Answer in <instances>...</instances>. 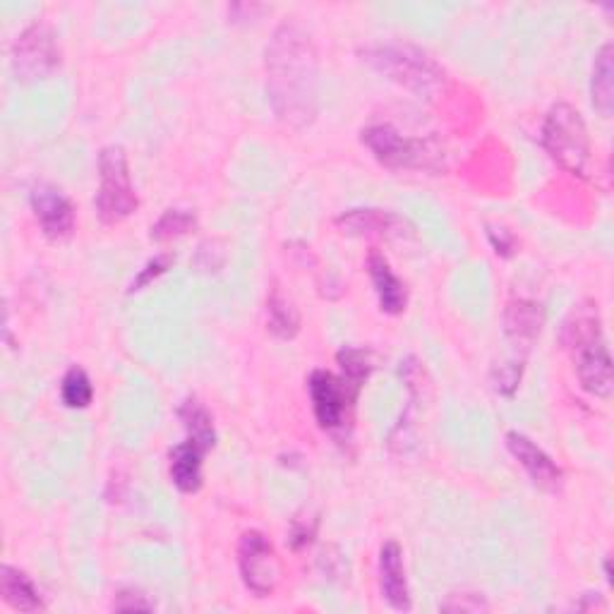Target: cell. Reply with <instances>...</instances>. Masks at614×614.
Returning <instances> with one entry per match:
<instances>
[{"instance_id":"1","label":"cell","mask_w":614,"mask_h":614,"mask_svg":"<svg viewBox=\"0 0 614 614\" xmlns=\"http://www.w3.org/2000/svg\"><path fill=\"white\" fill-rule=\"evenodd\" d=\"M266 94L281 123L307 127L317 115L319 60L312 38L298 24H281L264 50Z\"/></svg>"},{"instance_id":"2","label":"cell","mask_w":614,"mask_h":614,"mask_svg":"<svg viewBox=\"0 0 614 614\" xmlns=\"http://www.w3.org/2000/svg\"><path fill=\"white\" fill-rule=\"evenodd\" d=\"M561 341L573 355L581 387L588 394L598 396V399H610L614 387L612 357L603 339V322H600L598 305L583 303L573 307L565 322V331H561Z\"/></svg>"},{"instance_id":"3","label":"cell","mask_w":614,"mask_h":614,"mask_svg":"<svg viewBox=\"0 0 614 614\" xmlns=\"http://www.w3.org/2000/svg\"><path fill=\"white\" fill-rule=\"evenodd\" d=\"M363 145L394 171H444V151L432 137H406L391 125H369Z\"/></svg>"},{"instance_id":"4","label":"cell","mask_w":614,"mask_h":614,"mask_svg":"<svg viewBox=\"0 0 614 614\" xmlns=\"http://www.w3.org/2000/svg\"><path fill=\"white\" fill-rule=\"evenodd\" d=\"M367 60L387 80L411 89L416 94H434L444 84V70L434 62L425 50L408 44H389L363 50Z\"/></svg>"},{"instance_id":"5","label":"cell","mask_w":614,"mask_h":614,"mask_svg":"<svg viewBox=\"0 0 614 614\" xmlns=\"http://www.w3.org/2000/svg\"><path fill=\"white\" fill-rule=\"evenodd\" d=\"M543 147L559 169L571 175H585L591 161V139L581 113L569 104H555L543 125Z\"/></svg>"},{"instance_id":"6","label":"cell","mask_w":614,"mask_h":614,"mask_svg":"<svg viewBox=\"0 0 614 614\" xmlns=\"http://www.w3.org/2000/svg\"><path fill=\"white\" fill-rule=\"evenodd\" d=\"M139 207L137 192L127 166V154L123 147L111 145L99 154V192L96 214L101 224L115 226L133 216Z\"/></svg>"},{"instance_id":"7","label":"cell","mask_w":614,"mask_h":614,"mask_svg":"<svg viewBox=\"0 0 614 614\" xmlns=\"http://www.w3.org/2000/svg\"><path fill=\"white\" fill-rule=\"evenodd\" d=\"M12 72L20 82L46 80L60 68V48L54 30L44 22H34L12 46Z\"/></svg>"},{"instance_id":"8","label":"cell","mask_w":614,"mask_h":614,"mask_svg":"<svg viewBox=\"0 0 614 614\" xmlns=\"http://www.w3.org/2000/svg\"><path fill=\"white\" fill-rule=\"evenodd\" d=\"M238 569L242 583L254 598H272L281 581V561L264 533H242L238 545Z\"/></svg>"},{"instance_id":"9","label":"cell","mask_w":614,"mask_h":614,"mask_svg":"<svg viewBox=\"0 0 614 614\" xmlns=\"http://www.w3.org/2000/svg\"><path fill=\"white\" fill-rule=\"evenodd\" d=\"M307 387H310L312 411L319 428L327 432L343 430L345 420L351 416V408L357 401V396L345 387L341 377L327 373V369H315Z\"/></svg>"},{"instance_id":"10","label":"cell","mask_w":614,"mask_h":614,"mask_svg":"<svg viewBox=\"0 0 614 614\" xmlns=\"http://www.w3.org/2000/svg\"><path fill=\"white\" fill-rule=\"evenodd\" d=\"M337 226L341 234L353 238H384V240H411L416 226L406 216L389 209H351L343 212Z\"/></svg>"},{"instance_id":"11","label":"cell","mask_w":614,"mask_h":614,"mask_svg":"<svg viewBox=\"0 0 614 614\" xmlns=\"http://www.w3.org/2000/svg\"><path fill=\"white\" fill-rule=\"evenodd\" d=\"M36 224L48 240H68L75 230V207L66 192L56 185L38 183L30 195Z\"/></svg>"},{"instance_id":"12","label":"cell","mask_w":614,"mask_h":614,"mask_svg":"<svg viewBox=\"0 0 614 614\" xmlns=\"http://www.w3.org/2000/svg\"><path fill=\"white\" fill-rule=\"evenodd\" d=\"M507 450L514 456L521 468L528 473V478L533 480L535 488H541L545 492H559L561 485H565V473L555 464L553 456L543 452L528 434L521 432H509L507 434Z\"/></svg>"},{"instance_id":"13","label":"cell","mask_w":614,"mask_h":614,"mask_svg":"<svg viewBox=\"0 0 614 614\" xmlns=\"http://www.w3.org/2000/svg\"><path fill=\"white\" fill-rule=\"evenodd\" d=\"M379 591L382 598L387 600L391 610L408 612L413 607L411 588L406 579V565H403V549L399 543H387L379 549Z\"/></svg>"},{"instance_id":"14","label":"cell","mask_w":614,"mask_h":614,"mask_svg":"<svg viewBox=\"0 0 614 614\" xmlns=\"http://www.w3.org/2000/svg\"><path fill=\"white\" fill-rule=\"evenodd\" d=\"M367 272L379 300V310L387 315H401L408 305V288L403 281L391 272V266L382 252L373 250L367 258Z\"/></svg>"},{"instance_id":"15","label":"cell","mask_w":614,"mask_h":614,"mask_svg":"<svg viewBox=\"0 0 614 614\" xmlns=\"http://www.w3.org/2000/svg\"><path fill=\"white\" fill-rule=\"evenodd\" d=\"M204 454L207 450L192 440L171 450V480L183 494H195L202 488Z\"/></svg>"},{"instance_id":"16","label":"cell","mask_w":614,"mask_h":614,"mask_svg":"<svg viewBox=\"0 0 614 614\" xmlns=\"http://www.w3.org/2000/svg\"><path fill=\"white\" fill-rule=\"evenodd\" d=\"M545 322L543 307L533 300H511L504 310V331L511 341L531 349Z\"/></svg>"},{"instance_id":"17","label":"cell","mask_w":614,"mask_h":614,"mask_svg":"<svg viewBox=\"0 0 614 614\" xmlns=\"http://www.w3.org/2000/svg\"><path fill=\"white\" fill-rule=\"evenodd\" d=\"M0 595L18 612H38L46 607L32 576L10 565H3V569H0Z\"/></svg>"},{"instance_id":"18","label":"cell","mask_w":614,"mask_h":614,"mask_svg":"<svg viewBox=\"0 0 614 614\" xmlns=\"http://www.w3.org/2000/svg\"><path fill=\"white\" fill-rule=\"evenodd\" d=\"M591 99H593V109L603 115V118H612V111H614V48H612V44H605L595 56L593 75H591Z\"/></svg>"},{"instance_id":"19","label":"cell","mask_w":614,"mask_h":614,"mask_svg":"<svg viewBox=\"0 0 614 614\" xmlns=\"http://www.w3.org/2000/svg\"><path fill=\"white\" fill-rule=\"evenodd\" d=\"M266 325L269 331L278 339H293L300 331V315L296 305H293L278 288H274L272 296H269Z\"/></svg>"},{"instance_id":"20","label":"cell","mask_w":614,"mask_h":614,"mask_svg":"<svg viewBox=\"0 0 614 614\" xmlns=\"http://www.w3.org/2000/svg\"><path fill=\"white\" fill-rule=\"evenodd\" d=\"M178 416H181L183 425L187 430V440L202 444L207 452L214 450L216 430H214V420H212V413L207 411V408H204L197 399H187L181 406Z\"/></svg>"},{"instance_id":"21","label":"cell","mask_w":614,"mask_h":614,"mask_svg":"<svg viewBox=\"0 0 614 614\" xmlns=\"http://www.w3.org/2000/svg\"><path fill=\"white\" fill-rule=\"evenodd\" d=\"M337 361L341 365V382L357 396L363 389V384L367 382V377L373 375V369H375L373 357H369V351L345 345V349L339 351Z\"/></svg>"},{"instance_id":"22","label":"cell","mask_w":614,"mask_h":614,"mask_svg":"<svg viewBox=\"0 0 614 614\" xmlns=\"http://www.w3.org/2000/svg\"><path fill=\"white\" fill-rule=\"evenodd\" d=\"M60 399L68 408H75V411H82L94 399V387L92 379L84 373L82 367H70L66 377H62L60 384Z\"/></svg>"},{"instance_id":"23","label":"cell","mask_w":614,"mask_h":614,"mask_svg":"<svg viewBox=\"0 0 614 614\" xmlns=\"http://www.w3.org/2000/svg\"><path fill=\"white\" fill-rule=\"evenodd\" d=\"M195 224H197V219L190 209H166L161 214V219L151 226L149 236H151V240L166 242V240L185 236L187 230L195 228Z\"/></svg>"},{"instance_id":"24","label":"cell","mask_w":614,"mask_h":614,"mask_svg":"<svg viewBox=\"0 0 614 614\" xmlns=\"http://www.w3.org/2000/svg\"><path fill=\"white\" fill-rule=\"evenodd\" d=\"M440 607H442V612H470V614H478V612H488L490 603L480 593H466L464 591V593H452Z\"/></svg>"},{"instance_id":"25","label":"cell","mask_w":614,"mask_h":614,"mask_svg":"<svg viewBox=\"0 0 614 614\" xmlns=\"http://www.w3.org/2000/svg\"><path fill=\"white\" fill-rule=\"evenodd\" d=\"M521 373H523V363L514 361V363H507V365H499L494 373H492V382H494V389L504 396H514L519 382H521Z\"/></svg>"},{"instance_id":"26","label":"cell","mask_w":614,"mask_h":614,"mask_svg":"<svg viewBox=\"0 0 614 614\" xmlns=\"http://www.w3.org/2000/svg\"><path fill=\"white\" fill-rule=\"evenodd\" d=\"M154 607L157 605H154L143 591H135V588L118 591V595H115V600H113L115 612H151Z\"/></svg>"},{"instance_id":"27","label":"cell","mask_w":614,"mask_h":614,"mask_svg":"<svg viewBox=\"0 0 614 614\" xmlns=\"http://www.w3.org/2000/svg\"><path fill=\"white\" fill-rule=\"evenodd\" d=\"M171 262H173V258H171V254H159V258L149 260V262L145 264V269H143V272H139V274H137V278L133 281L130 293H135V291H143L145 286H149V284H151V281H154V278H159L161 274H166V272H169Z\"/></svg>"},{"instance_id":"28","label":"cell","mask_w":614,"mask_h":614,"mask_svg":"<svg viewBox=\"0 0 614 614\" xmlns=\"http://www.w3.org/2000/svg\"><path fill=\"white\" fill-rule=\"evenodd\" d=\"M317 526H319V519H293L291 523V535H288V541H291V547L296 549H303L310 545L315 541V535H317Z\"/></svg>"},{"instance_id":"29","label":"cell","mask_w":614,"mask_h":614,"mask_svg":"<svg viewBox=\"0 0 614 614\" xmlns=\"http://www.w3.org/2000/svg\"><path fill=\"white\" fill-rule=\"evenodd\" d=\"M488 238H490L492 248H494V252L499 254V258H511V254H514L516 238L511 236L507 228H492V226H488Z\"/></svg>"},{"instance_id":"30","label":"cell","mask_w":614,"mask_h":614,"mask_svg":"<svg viewBox=\"0 0 614 614\" xmlns=\"http://www.w3.org/2000/svg\"><path fill=\"white\" fill-rule=\"evenodd\" d=\"M603 571H605V581L612 583V561H610V557L603 561Z\"/></svg>"}]
</instances>
